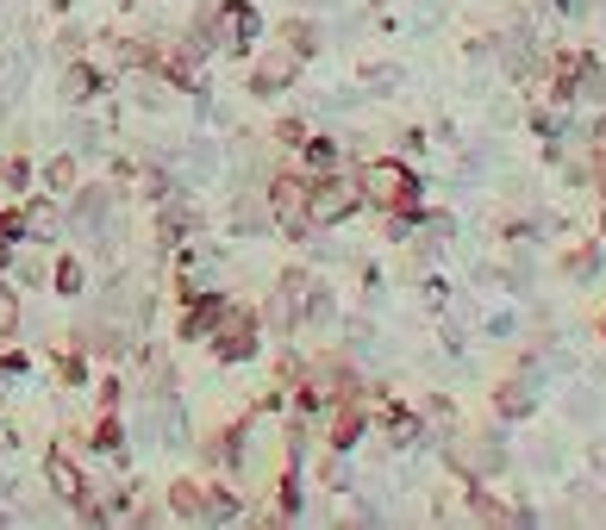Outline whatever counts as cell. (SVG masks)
I'll return each mask as SVG.
<instances>
[{"mask_svg":"<svg viewBox=\"0 0 606 530\" xmlns=\"http://www.w3.org/2000/svg\"><path fill=\"white\" fill-rule=\"evenodd\" d=\"M363 207V181L356 175H319L307 181V231H332Z\"/></svg>","mask_w":606,"mask_h":530,"instance_id":"obj_1","label":"cell"},{"mask_svg":"<svg viewBox=\"0 0 606 530\" xmlns=\"http://www.w3.org/2000/svg\"><path fill=\"white\" fill-rule=\"evenodd\" d=\"M256 32H263V20H256V0H225L213 20L200 25L195 57H207V51H251Z\"/></svg>","mask_w":606,"mask_h":530,"instance_id":"obj_2","label":"cell"},{"mask_svg":"<svg viewBox=\"0 0 606 530\" xmlns=\"http://www.w3.org/2000/svg\"><path fill=\"white\" fill-rule=\"evenodd\" d=\"M363 181V200H375V207H412L419 200V181H412V169L407 163H370V169L356 175Z\"/></svg>","mask_w":606,"mask_h":530,"instance_id":"obj_3","label":"cell"},{"mask_svg":"<svg viewBox=\"0 0 606 530\" xmlns=\"http://www.w3.org/2000/svg\"><path fill=\"white\" fill-rule=\"evenodd\" d=\"M269 219L288 231V238H307V175L269 181Z\"/></svg>","mask_w":606,"mask_h":530,"instance_id":"obj_4","label":"cell"},{"mask_svg":"<svg viewBox=\"0 0 606 530\" xmlns=\"http://www.w3.org/2000/svg\"><path fill=\"white\" fill-rule=\"evenodd\" d=\"M294 76H300V57H294L288 44H282V51H263V57L251 63V95H288L294 88Z\"/></svg>","mask_w":606,"mask_h":530,"instance_id":"obj_5","label":"cell"},{"mask_svg":"<svg viewBox=\"0 0 606 530\" xmlns=\"http://www.w3.org/2000/svg\"><path fill=\"white\" fill-rule=\"evenodd\" d=\"M213 350L225 362H251L256 356V319H244V312H225V324L213 331Z\"/></svg>","mask_w":606,"mask_h":530,"instance_id":"obj_6","label":"cell"},{"mask_svg":"<svg viewBox=\"0 0 606 530\" xmlns=\"http://www.w3.org/2000/svg\"><path fill=\"white\" fill-rule=\"evenodd\" d=\"M225 312H232V306L219 300V294H195L188 319H181V338H188V343H213V331L225 324Z\"/></svg>","mask_w":606,"mask_h":530,"instance_id":"obj_7","label":"cell"},{"mask_svg":"<svg viewBox=\"0 0 606 530\" xmlns=\"http://www.w3.org/2000/svg\"><path fill=\"white\" fill-rule=\"evenodd\" d=\"M44 481H51V493H57L63 506H76L81 493H88V481H81V468L69 462L63 450H51V462H44Z\"/></svg>","mask_w":606,"mask_h":530,"instance_id":"obj_8","label":"cell"},{"mask_svg":"<svg viewBox=\"0 0 606 530\" xmlns=\"http://www.w3.org/2000/svg\"><path fill=\"white\" fill-rule=\"evenodd\" d=\"M57 95L69 100V107H88V100L100 95V69L95 63H69V69L57 76Z\"/></svg>","mask_w":606,"mask_h":530,"instance_id":"obj_9","label":"cell"},{"mask_svg":"<svg viewBox=\"0 0 606 530\" xmlns=\"http://www.w3.org/2000/svg\"><path fill=\"white\" fill-rule=\"evenodd\" d=\"M450 462L470 474V481H482V474L500 468V450H494V443H456V450H450Z\"/></svg>","mask_w":606,"mask_h":530,"instance_id":"obj_10","label":"cell"},{"mask_svg":"<svg viewBox=\"0 0 606 530\" xmlns=\"http://www.w3.org/2000/svg\"><path fill=\"white\" fill-rule=\"evenodd\" d=\"M20 231H25V238H32V244H57L63 219H57V207H51V200H38V207H25Z\"/></svg>","mask_w":606,"mask_h":530,"instance_id":"obj_11","label":"cell"},{"mask_svg":"<svg viewBox=\"0 0 606 530\" xmlns=\"http://www.w3.org/2000/svg\"><path fill=\"white\" fill-rule=\"evenodd\" d=\"M169 511L188 518V525H207V493H200V481H176V487H169Z\"/></svg>","mask_w":606,"mask_h":530,"instance_id":"obj_12","label":"cell"},{"mask_svg":"<svg viewBox=\"0 0 606 530\" xmlns=\"http://www.w3.org/2000/svg\"><path fill=\"white\" fill-rule=\"evenodd\" d=\"M232 225H238V238H251V231H269V225H275V219H269V200H256V194H238Z\"/></svg>","mask_w":606,"mask_h":530,"instance_id":"obj_13","label":"cell"},{"mask_svg":"<svg viewBox=\"0 0 606 530\" xmlns=\"http://www.w3.org/2000/svg\"><path fill=\"white\" fill-rule=\"evenodd\" d=\"M356 437H363V406H338L332 412V443L338 450H351Z\"/></svg>","mask_w":606,"mask_h":530,"instance_id":"obj_14","label":"cell"},{"mask_svg":"<svg viewBox=\"0 0 606 530\" xmlns=\"http://www.w3.org/2000/svg\"><path fill=\"white\" fill-rule=\"evenodd\" d=\"M44 188L51 194H76V156H51V163H44Z\"/></svg>","mask_w":606,"mask_h":530,"instance_id":"obj_15","label":"cell"},{"mask_svg":"<svg viewBox=\"0 0 606 530\" xmlns=\"http://www.w3.org/2000/svg\"><path fill=\"white\" fill-rule=\"evenodd\" d=\"M282 44H288L294 57H313V51H319V32H313L307 20H288V25H282Z\"/></svg>","mask_w":606,"mask_h":530,"instance_id":"obj_16","label":"cell"},{"mask_svg":"<svg viewBox=\"0 0 606 530\" xmlns=\"http://www.w3.org/2000/svg\"><path fill=\"white\" fill-rule=\"evenodd\" d=\"M531 406H538V394H531V380H513V387H500V412H507V418H526Z\"/></svg>","mask_w":606,"mask_h":530,"instance_id":"obj_17","label":"cell"},{"mask_svg":"<svg viewBox=\"0 0 606 530\" xmlns=\"http://www.w3.org/2000/svg\"><path fill=\"white\" fill-rule=\"evenodd\" d=\"M300 151H307V169H313V175H332V163H338V144H326V137H307Z\"/></svg>","mask_w":606,"mask_h":530,"instance_id":"obj_18","label":"cell"},{"mask_svg":"<svg viewBox=\"0 0 606 530\" xmlns=\"http://www.w3.org/2000/svg\"><path fill=\"white\" fill-rule=\"evenodd\" d=\"M51 287H57V294H81V263H76V256H57V268H51Z\"/></svg>","mask_w":606,"mask_h":530,"instance_id":"obj_19","label":"cell"},{"mask_svg":"<svg viewBox=\"0 0 606 530\" xmlns=\"http://www.w3.org/2000/svg\"><path fill=\"white\" fill-rule=\"evenodd\" d=\"M232 518H238V499H232V493L207 487V525H232Z\"/></svg>","mask_w":606,"mask_h":530,"instance_id":"obj_20","label":"cell"},{"mask_svg":"<svg viewBox=\"0 0 606 530\" xmlns=\"http://www.w3.org/2000/svg\"><path fill=\"white\" fill-rule=\"evenodd\" d=\"M13 324H20V300H13V287L0 275V338H13Z\"/></svg>","mask_w":606,"mask_h":530,"instance_id":"obj_21","label":"cell"},{"mask_svg":"<svg viewBox=\"0 0 606 530\" xmlns=\"http://www.w3.org/2000/svg\"><path fill=\"white\" fill-rule=\"evenodd\" d=\"M470 506H475V518H482V525H500V518H507V506H494L482 487H470Z\"/></svg>","mask_w":606,"mask_h":530,"instance_id":"obj_22","label":"cell"},{"mask_svg":"<svg viewBox=\"0 0 606 530\" xmlns=\"http://www.w3.org/2000/svg\"><path fill=\"white\" fill-rule=\"evenodd\" d=\"M388 437H394V443H400V450H407V443H419V418H412V412H394Z\"/></svg>","mask_w":606,"mask_h":530,"instance_id":"obj_23","label":"cell"},{"mask_svg":"<svg viewBox=\"0 0 606 530\" xmlns=\"http://www.w3.org/2000/svg\"><path fill=\"white\" fill-rule=\"evenodd\" d=\"M20 219H0V263H13V250H20Z\"/></svg>","mask_w":606,"mask_h":530,"instance_id":"obj_24","label":"cell"},{"mask_svg":"<svg viewBox=\"0 0 606 530\" xmlns=\"http://www.w3.org/2000/svg\"><path fill=\"white\" fill-rule=\"evenodd\" d=\"M275 137H282L288 151H300V144H307V125H300V119H282V125H275Z\"/></svg>","mask_w":606,"mask_h":530,"instance_id":"obj_25","label":"cell"},{"mask_svg":"<svg viewBox=\"0 0 606 530\" xmlns=\"http://www.w3.org/2000/svg\"><path fill=\"white\" fill-rule=\"evenodd\" d=\"M326 487H332V493H344V487H351V462H344V455H338L332 468H326Z\"/></svg>","mask_w":606,"mask_h":530,"instance_id":"obj_26","label":"cell"}]
</instances>
